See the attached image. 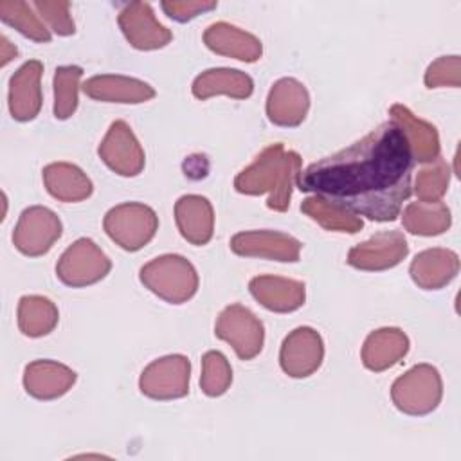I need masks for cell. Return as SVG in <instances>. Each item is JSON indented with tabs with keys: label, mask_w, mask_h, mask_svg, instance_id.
<instances>
[{
	"label": "cell",
	"mask_w": 461,
	"mask_h": 461,
	"mask_svg": "<svg viewBox=\"0 0 461 461\" xmlns=\"http://www.w3.org/2000/svg\"><path fill=\"white\" fill-rule=\"evenodd\" d=\"M412 153L393 121L351 146L310 164L297 187L373 221H393L412 193Z\"/></svg>",
	"instance_id": "1"
},
{
	"label": "cell",
	"mask_w": 461,
	"mask_h": 461,
	"mask_svg": "<svg viewBox=\"0 0 461 461\" xmlns=\"http://www.w3.org/2000/svg\"><path fill=\"white\" fill-rule=\"evenodd\" d=\"M301 157L297 151L285 149L281 142L265 148L256 160L241 169L234 178V189L241 194L258 196L268 193L267 205L285 212L290 205L292 189L301 175Z\"/></svg>",
	"instance_id": "2"
},
{
	"label": "cell",
	"mask_w": 461,
	"mask_h": 461,
	"mask_svg": "<svg viewBox=\"0 0 461 461\" xmlns=\"http://www.w3.org/2000/svg\"><path fill=\"white\" fill-rule=\"evenodd\" d=\"M140 283L157 297L171 304L189 301L198 290V274L189 259L178 254H164L140 268Z\"/></svg>",
	"instance_id": "3"
},
{
	"label": "cell",
	"mask_w": 461,
	"mask_h": 461,
	"mask_svg": "<svg viewBox=\"0 0 461 461\" xmlns=\"http://www.w3.org/2000/svg\"><path fill=\"white\" fill-rule=\"evenodd\" d=\"M443 396L439 371L430 364H418L398 376L391 387L394 407L411 416L432 412Z\"/></svg>",
	"instance_id": "4"
},
{
	"label": "cell",
	"mask_w": 461,
	"mask_h": 461,
	"mask_svg": "<svg viewBox=\"0 0 461 461\" xmlns=\"http://www.w3.org/2000/svg\"><path fill=\"white\" fill-rule=\"evenodd\" d=\"M103 227L110 240L121 249L135 252L153 240L158 229V218L149 205L124 202L104 214Z\"/></svg>",
	"instance_id": "5"
},
{
	"label": "cell",
	"mask_w": 461,
	"mask_h": 461,
	"mask_svg": "<svg viewBox=\"0 0 461 461\" xmlns=\"http://www.w3.org/2000/svg\"><path fill=\"white\" fill-rule=\"evenodd\" d=\"M112 268L108 256L90 238L76 240L58 259V279L72 288L90 286L101 281Z\"/></svg>",
	"instance_id": "6"
},
{
	"label": "cell",
	"mask_w": 461,
	"mask_h": 461,
	"mask_svg": "<svg viewBox=\"0 0 461 461\" xmlns=\"http://www.w3.org/2000/svg\"><path fill=\"white\" fill-rule=\"evenodd\" d=\"M214 335L232 346L241 360H252L263 349V322L243 304H229L214 324Z\"/></svg>",
	"instance_id": "7"
},
{
	"label": "cell",
	"mask_w": 461,
	"mask_h": 461,
	"mask_svg": "<svg viewBox=\"0 0 461 461\" xmlns=\"http://www.w3.org/2000/svg\"><path fill=\"white\" fill-rule=\"evenodd\" d=\"M191 364L184 355H166L148 364L139 378V389L153 400H176L189 393Z\"/></svg>",
	"instance_id": "8"
},
{
	"label": "cell",
	"mask_w": 461,
	"mask_h": 461,
	"mask_svg": "<svg viewBox=\"0 0 461 461\" xmlns=\"http://www.w3.org/2000/svg\"><path fill=\"white\" fill-rule=\"evenodd\" d=\"M61 230V220L54 211L32 205L20 214L13 230V243L25 256H43L59 240Z\"/></svg>",
	"instance_id": "9"
},
{
	"label": "cell",
	"mask_w": 461,
	"mask_h": 461,
	"mask_svg": "<svg viewBox=\"0 0 461 461\" xmlns=\"http://www.w3.org/2000/svg\"><path fill=\"white\" fill-rule=\"evenodd\" d=\"M101 160L121 176H137L144 169V149L124 121H113L97 149Z\"/></svg>",
	"instance_id": "10"
},
{
	"label": "cell",
	"mask_w": 461,
	"mask_h": 461,
	"mask_svg": "<svg viewBox=\"0 0 461 461\" xmlns=\"http://www.w3.org/2000/svg\"><path fill=\"white\" fill-rule=\"evenodd\" d=\"M324 358L322 337L310 326L290 331L279 351L281 369L292 378H306L313 375Z\"/></svg>",
	"instance_id": "11"
},
{
	"label": "cell",
	"mask_w": 461,
	"mask_h": 461,
	"mask_svg": "<svg viewBox=\"0 0 461 461\" xmlns=\"http://www.w3.org/2000/svg\"><path fill=\"white\" fill-rule=\"evenodd\" d=\"M409 254V245L400 230L376 232L348 252V265L358 270L380 272L396 267Z\"/></svg>",
	"instance_id": "12"
},
{
	"label": "cell",
	"mask_w": 461,
	"mask_h": 461,
	"mask_svg": "<svg viewBox=\"0 0 461 461\" xmlns=\"http://www.w3.org/2000/svg\"><path fill=\"white\" fill-rule=\"evenodd\" d=\"M230 250L245 258H265L274 261H299L303 243L277 230H245L230 238Z\"/></svg>",
	"instance_id": "13"
},
{
	"label": "cell",
	"mask_w": 461,
	"mask_h": 461,
	"mask_svg": "<svg viewBox=\"0 0 461 461\" xmlns=\"http://www.w3.org/2000/svg\"><path fill=\"white\" fill-rule=\"evenodd\" d=\"M119 27L128 43L139 50H155L166 47L173 34L153 14L146 2H131L124 5L117 16Z\"/></svg>",
	"instance_id": "14"
},
{
	"label": "cell",
	"mask_w": 461,
	"mask_h": 461,
	"mask_svg": "<svg viewBox=\"0 0 461 461\" xmlns=\"http://www.w3.org/2000/svg\"><path fill=\"white\" fill-rule=\"evenodd\" d=\"M310 94L306 86L294 77L276 81L267 97V115L276 126H299L308 113Z\"/></svg>",
	"instance_id": "15"
},
{
	"label": "cell",
	"mask_w": 461,
	"mask_h": 461,
	"mask_svg": "<svg viewBox=\"0 0 461 461\" xmlns=\"http://www.w3.org/2000/svg\"><path fill=\"white\" fill-rule=\"evenodd\" d=\"M41 74L38 59L25 61L9 79V112L14 121H32L41 110Z\"/></svg>",
	"instance_id": "16"
},
{
	"label": "cell",
	"mask_w": 461,
	"mask_h": 461,
	"mask_svg": "<svg viewBox=\"0 0 461 461\" xmlns=\"http://www.w3.org/2000/svg\"><path fill=\"white\" fill-rule=\"evenodd\" d=\"M249 290L261 306L277 313L295 312L304 304L306 299L303 281L279 276H258L250 279Z\"/></svg>",
	"instance_id": "17"
},
{
	"label": "cell",
	"mask_w": 461,
	"mask_h": 461,
	"mask_svg": "<svg viewBox=\"0 0 461 461\" xmlns=\"http://www.w3.org/2000/svg\"><path fill=\"white\" fill-rule=\"evenodd\" d=\"M81 88L88 97L103 103L139 104L155 97V90L148 83L137 77H128L119 74L94 76L86 79Z\"/></svg>",
	"instance_id": "18"
},
{
	"label": "cell",
	"mask_w": 461,
	"mask_h": 461,
	"mask_svg": "<svg viewBox=\"0 0 461 461\" xmlns=\"http://www.w3.org/2000/svg\"><path fill=\"white\" fill-rule=\"evenodd\" d=\"M76 384V373L54 360H34L23 371V387L27 394L38 400H56L68 393Z\"/></svg>",
	"instance_id": "19"
},
{
	"label": "cell",
	"mask_w": 461,
	"mask_h": 461,
	"mask_svg": "<svg viewBox=\"0 0 461 461\" xmlns=\"http://www.w3.org/2000/svg\"><path fill=\"white\" fill-rule=\"evenodd\" d=\"M389 115L391 121L403 131L412 153V160L430 164L439 157V135L436 126L416 117L403 104H393L389 108Z\"/></svg>",
	"instance_id": "20"
},
{
	"label": "cell",
	"mask_w": 461,
	"mask_h": 461,
	"mask_svg": "<svg viewBox=\"0 0 461 461\" xmlns=\"http://www.w3.org/2000/svg\"><path fill=\"white\" fill-rule=\"evenodd\" d=\"M459 272V258L450 249H427L416 254L409 267L412 281L423 290H439Z\"/></svg>",
	"instance_id": "21"
},
{
	"label": "cell",
	"mask_w": 461,
	"mask_h": 461,
	"mask_svg": "<svg viewBox=\"0 0 461 461\" xmlns=\"http://www.w3.org/2000/svg\"><path fill=\"white\" fill-rule=\"evenodd\" d=\"M203 43L216 54L229 56L245 63H254L263 54L259 38L227 22L211 23L203 32Z\"/></svg>",
	"instance_id": "22"
},
{
	"label": "cell",
	"mask_w": 461,
	"mask_h": 461,
	"mask_svg": "<svg viewBox=\"0 0 461 461\" xmlns=\"http://www.w3.org/2000/svg\"><path fill=\"white\" fill-rule=\"evenodd\" d=\"M176 227L191 245H207L214 232V211L200 194H184L175 203Z\"/></svg>",
	"instance_id": "23"
},
{
	"label": "cell",
	"mask_w": 461,
	"mask_h": 461,
	"mask_svg": "<svg viewBox=\"0 0 461 461\" xmlns=\"http://www.w3.org/2000/svg\"><path fill=\"white\" fill-rule=\"evenodd\" d=\"M409 351V339L400 328H380L362 346V364L375 373L396 366Z\"/></svg>",
	"instance_id": "24"
},
{
	"label": "cell",
	"mask_w": 461,
	"mask_h": 461,
	"mask_svg": "<svg viewBox=\"0 0 461 461\" xmlns=\"http://www.w3.org/2000/svg\"><path fill=\"white\" fill-rule=\"evenodd\" d=\"M191 90L193 95L202 101L214 95L247 99L254 90V81L238 68H209L194 77Z\"/></svg>",
	"instance_id": "25"
},
{
	"label": "cell",
	"mask_w": 461,
	"mask_h": 461,
	"mask_svg": "<svg viewBox=\"0 0 461 461\" xmlns=\"http://www.w3.org/2000/svg\"><path fill=\"white\" fill-rule=\"evenodd\" d=\"M43 184L50 196L59 202H81L94 191L92 180L70 162H52L43 167Z\"/></svg>",
	"instance_id": "26"
},
{
	"label": "cell",
	"mask_w": 461,
	"mask_h": 461,
	"mask_svg": "<svg viewBox=\"0 0 461 461\" xmlns=\"http://www.w3.org/2000/svg\"><path fill=\"white\" fill-rule=\"evenodd\" d=\"M405 230L418 236H438L452 223L450 209L443 202H411L402 214Z\"/></svg>",
	"instance_id": "27"
},
{
	"label": "cell",
	"mask_w": 461,
	"mask_h": 461,
	"mask_svg": "<svg viewBox=\"0 0 461 461\" xmlns=\"http://www.w3.org/2000/svg\"><path fill=\"white\" fill-rule=\"evenodd\" d=\"M56 304L43 295H23L18 303V328L25 337L49 335L58 324Z\"/></svg>",
	"instance_id": "28"
},
{
	"label": "cell",
	"mask_w": 461,
	"mask_h": 461,
	"mask_svg": "<svg viewBox=\"0 0 461 461\" xmlns=\"http://www.w3.org/2000/svg\"><path fill=\"white\" fill-rule=\"evenodd\" d=\"M301 211L308 218L317 221L321 227H324L326 230L355 234L364 227L362 220L357 214H353L351 211H348L346 207H342L339 203L328 202V200H324L321 196H315V194L303 200Z\"/></svg>",
	"instance_id": "29"
},
{
	"label": "cell",
	"mask_w": 461,
	"mask_h": 461,
	"mask_svg": "<svg viewBox=\"0 0 461 461\" xmlns=\"http://www.w3.org/2000/svg\"><path fill=\"white\" fill-rule=\"evenodd\" d=\"M0 18L4 23L14 27L20 34H23L32 41L47 43L52 38L50 31L43 25L40 16L32 13V7L27 2H20V0L0 2Z\"/></svg>",
	"instance_id": "30"
},
{
	"label": "cell",
	"mask_w": 461,
	"mask_h": 461,
	"mask_svg": "<svg viewBox=\"0 0 461 461\" xmlns=\"http://www.w3.org/2000/svg\"><path fill=\"white\" fill-rule=\"evenodd\" d=\"M83 68L77 65H63L54 72V117L65 121L77 108V92Z\"/></svg>",
	"instance_id": "31"
},
{
	"label": "cell",
	"mask_w": 461,
	"mask_h": 461,
	"mask_svg": "<svg viewBox=\"0 0 461 461\" xmlns=\"http://www.w3.org/2000/svg\"><path fill=\"white\" fill-rule=\"evenodd\" d=\"M450 182V166L438 157L434 162H430L427 167H421L418 171L416 182H414V193L418 196V202H441L443 194L448 189Z\"/></svg>",
	"instance_id": "32"
},
{
	"label": "cell",
	"mask_w": 461,
	"mask_h": 461,
	"mask_svg": "<svg viewBox=\"0 0 461 461\" xmlns=\"http://www.w3.org/2000/svg\"><path fill=\"white\" fill-rule=\"evenodd\" d=\"M232 382V369L229 360L220 351H207L202 357V376H200V387L202 391L211 396H221L227 393Z\"/></svg>",
	"instance_id": "33"
},
{
	"label": "cell",
	"mask_w": 461,
	"mask_h": 461,
	"mask_svg": "<svg viewBox=\"0 0 461 461\" xmlns=\"http://www.w3.org/2000/svg\"><path fill=\"white\" fill-rule=\"evenodd\" d=\"M427 88L452 86L459 88L461 85V58L459 56H441L432 61L425 72Z\"/></svg>",
	"instance_id": "34"
},
{
	"label": "cell",
	"mask_w": 461,
	"mask_h": 461,
	"mask_svg": "<svg viewBox=\"0 0 461 461\" xmlns=\"http://www.w3.org/2000/svg\"><path fill=\"white\" fill-rule=\"evenodd\" d=\"M32 7L38 11V16L43 18L58 36H70L76 32V25L68 11V2L36 0L32 2Z\"/></svg>",
	"instance_id": "35"
},
{
	"label": "cell",
	"mask_w": 461,
	"mask_h": 461,
	"mask_svg": "<svg viewBox=\"0 0 461 461\" xmlns=\"http://www.w3.org/2000/svg\"><path fill=\"white\" fill-rule=\"evenodd\" d=\"M216 2H193V0H169L162 2L164 13L175 22H189L202 13L216 9Z\"/></svg>",
	"instance_id": "36"
},
{
	"label": "cell",
	"mask_w": 461,
	"mask_h": 461,
	"mask_svg": "<svg viewBox=\"0 0 461 461\" xmlns=\"http://www.w3.org/2000/svg\"><path fill=\"white\" fill-rule=\"evenodd\" d=\"M16 47L5 36H0V65L5 67L13 58H16Z\"/></svg>",
	"instance_id": "37"
}]
</instances>
